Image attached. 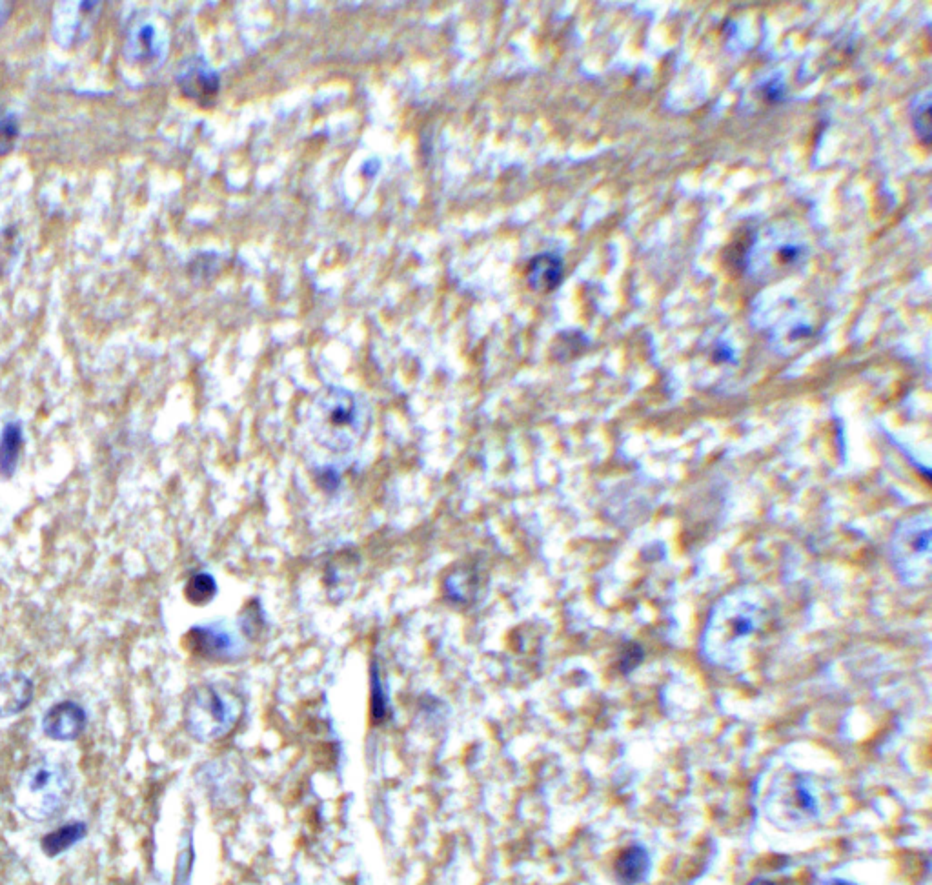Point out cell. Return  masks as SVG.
Segmentation results:
<instances>
[{
    "label": "cell",
    "mask_w": 932,
    "mask_h": 885,
    "mask_svg": "<svg viewBox=\"0 0 932 885\" xmlns=\"http://www.w3.org/2000/svg\"><path fill=\"white\" fill-rule=\"evenodd\" d=\"M772 620V598L760 587H740L725 594L710 611L701 632L699 652L710 663L736 671Z\"/></svg>",
    "instance_id": "cell-1"
},
{
    "label": "cell",
    "mask_w": 932,
    "mask_h": 885,
    "mask_svg": "<svg viewBox=\"0 0 932 885\" xmlns=\"http://www.w3.org/2000/svg\"><path fill=\"white\" fill-rule=\"evenodd\" d=\"M73 778L62 763L41 760L24 773L15 789V807L35 822L48 820L70 802Z\"/></svg>",
    "instance_id": "cell-2"
},
{
    "label": "cell",
    "mask_w": 932,
    "mask_h": 885,
    "mask_svg": "<svg viewBox=\"0 0 932 885\" xmlns=\"http://www.w3.org/2000/svg\"><path fill=\"white\" fill-rule=\"evenodd\" d=\"M931 527V512L923 510L903 519L892 534V567L909 587H923L931 580Z\"/></svg>",
    "instance_id": "cell-3"
},
{
    "label": "cell",
    "mask_w": 932,
    "mask_h": 885,
    "mask_svg": "<svg viewBox=\"0 0 932 885\" xmlns=\"http://www.w3.org/2000/svg\"><path fill=\"white\" fill-rule=\"evenodd\" d=\"M239 716V696L221 685L203 683L195 687L186 703L188 731L201 742H212L230 733Z\"/></svg>",
    "instance_id": "cell-4"
},
{
    "label": "cell",
    "mask_w": 932,
    "mask_h": 885,
    "mask_svg": "<svg viewBox=\"0 0 932 885\" xmlns=\"http://www.w3.org/2000/svg\"><path fill=\"white\" fill-rule=\"evenodd\" d=\"M315 421L326 445L346 448L363 432V408L348 390H330L315 403Z\"/></svg>",
    "instance_id": "cell-5"
},
{
    "label": "cell",
    "mask_w": 932,
    "mask_h": 885,
    "mask_svg": "<svg viewBox=\"0 0 932 885\" xmlns=\"http://www.w3.org/2000/svg\"><path fill=\"white\" fill-rule=\"evenodd\" d=\"M86 723L88 716L79 703L62 702L53 705L42 718V731L51 740L71 742L84 733Z\"/></svg>",
    "instance_id": "cell-6"
},
{
    "label": "cell",
    "mask_w": 932,
    "mask_h": 885,
    "mask_svg": "<svg viewBox=\"0 0 932 885\" xmlns=\"http://www.w3.org/2000/svg\"><path fill=\"white\" fill-rule=\"evenodd\" d=\"M35 687L22 672L0 674V718L21 714L33 702Z\"/></svg>",
    "instance_id": "cell-7"
},
{
    "label": "cell",
    "mask_w": 932,
    "mask_h": 885,
    "mask_svg": "<svg viewBox=\"0 0 932 885\" xmlns=\"http://www.w3.org/2000/svg\"><path fill=\"white\" fill-rule=\"evenodd\" d=\"M177 81L181 92L192 101H212L219 90V77L199 59L186 62Z\"/></svg>",
    "instance_id": "cell-8"
},
{
    "label": "cell",
    "mask_w": 932,
    "mask_h": 885,
    "mask_svg": "<svg viewBox=\"0 0 932 885\" xmlns=\"http://www.w3.org/2000/svg\"><path fill=\"white\" fill-rule=\"evenodd\" d=\"M649 851L641 845L625 847L614 862V875L621 885H638L649 876Z\"/></svg>",
    "instance_id": "cell-9"
},
{
    "label": "cell",
    "mask_w": 932,
    "mask_h": 885,
    "mask_svg": "<svg viewBox=\"0 0 932 885\" xmlns=\"http://www.w3.org/2000/svg\"><path fill=\"white\" fill-rule=\"evenodd\" d=\"M563 261L558 255H536L528 266V285L536 292H552L561 285Z\"/></svg>",
    "instance_id": "cell-10"
},
{
    "label": "cell",
    "mask_w": 932,
    "mask_h": 885,
    "mask_svg": "<svg viewBox=\"0 0 932 885\" xmlns=\"http://www.w3.org/2000/svg\"><path fill=\"white\" fill-rule=\"evenodd\" d=\"M190 641L197 654L208 658H226L232 654V638L215 627H197L190 632Z\"/></svg>",
    "instance_id": "cell-11"
},
{
    "label": "cell",
    "mask_w": 932,
    "mask_h": 885,
    "mask_svg": "<svg viewBox=\"0 0 932 885\" xmlns=\"http://www.w3.org/2000/svg\"><path fill=\"white\" fill-rule=\"evenodd\" d=\"M22 427L19 423H8L0 434V478L11 479L17 472L19 458H21Z\"/></svg>",
    "instance_id": "cell-12"
},
{
    "label": "cell",
    "mask_w": 932,
    "mask_h": 885,
    "mask_svg": "<svg viewBox=\"0 0 932 885\" xmlns=\"http://www.w3.org/2000/svg\"><path fill=\"white\" fill-rule=\"evenodd\" d=\"M86 831H88L86 824H82V822H70V824L62 825L59 829L51 831L42 838V851L50 858L61 855L73 845L79 844L82 838L86 836Z\"/></svg>",
    "instance_id": "cell-13"
},
{
    "label": "cell",
    "mask_w": 932,
    "mask_h": 885,
    "mask_svg": "<svg viewBox=\"0 0 932 885\" xmlns=\"http://www.w3.org/2000/svg\"><path fill=\"white\" fill-rule=\"evenodd\" d=\"M911 121L918 139L923 144L931 143V93L925 92L912 101Z\"/></svg>",
    "instance_id": "cell-14"
},
{
    "label": "cell",
    "mask_w": 932,
    "mask_h": 885,
    "mask_svg": "<svg viewBox=\"0 0 932 885\" xmlns=\"http://www.w3.org/2000/svg\"><path fill=\"white\" fill-rule=\"evenodd\" d=\"M19 133H21V126H19L17 115L0 108V157H6L13 152Z\"/></svg>",
    "instance_id": "cell-15"
},
{
    "label": "cell",
    "mask_w": 932,
    "mask_h": 885,
    "mask_svg": "<svg viewBox=\"0 0 932 885\" xmlns=\"http://www.w3.org/2000/svg\"><path fill=\"white\" fill-rule=\"evenodd\" d=\"M370 705H372V716H374L375 722L385 720L388 713H390V703H388V696H386L385 685L381 682V674H379L375 665L372 667V674H370Z\"/></svg>",
    "instance_id": "cell-16"
},
{
    "label": "cell",
    "mask_w": 932,
    "mask_h": 885,
    "mask_svg": "<svg viewBox=\"0 0 932 885\" xmlns=\"http://www.w3.org/2000/svg\"><path fill=\"white\" fill-rule=\"evenodd\" d=\"M217 592V585H215V580H213L210 574H195L192 580L188 581L186 585V598L192 601V603H206V601L212 600Z\"/></svg>",
    "instance_id": "cell-17"
},
{
    "label": "cell",
    "mask_w": 932,
    "mask_h": 885,
    "mask_svg": "<svg viewBox=\"0 0 932 885\" xmlns=\"http://www.w3.org/2000/svg\"><path fill=\"white\" fill-rule=\"evenodd\" d=\"M17 252H19V232L15 228L2 230L0 232V277L10 272Z\"/></svg>",
    "instance_id": "cell-18"
},
{
    "label": "cell",
    "mask_w": 932,
    "mask_h": 885,
    "mask_svg": "<svg viewBox=\"0 0 932 885\" xmlns=\"http://www.w3.org/2000/svg\"><path fill=\"white\" fill-rule=\"evenodd\" d=\"M132 51L137 59H150L157 53L153 26H150V24L142 26L141 30L135 33L132 41Z\"/></svg>",
    "instance_id": "cell-19"
},
{
    "label": "cell",
    "mask_w": 932,
    "mask_h": 885,
    "mask_svg": "<svg viewBox=\"0 0 932 885\" xmlns=\"http://www.w3.org/2000/svg\"><path fill=\"white\" fill-rule=\"evenodd\" d=\"M13 4L11 2H0V28L10 21Z\"/></svg>",
    "instance_id": "cell-20"
},
{
    "label": "cell",
    "mask_w": 932,
    "mask_h": 885,
    "mask_svg": "<svg viewBox=\"0 0 932 885\" xmlns=\"http://www.w3.org/2000/svg\"><path fill=\"white\" fill-rule=\"evenodd\" d=\"M747 885H778L776 882H772L769 878H754L752 882H749Z\"/></svg>",
    "instance_id": "cell-21"
},
{
    "label": "cell",
    "mask_w": 932,
    "mask_h": 885,
    "mask_svg": "<svg viewBox=\"0 0 932 885\" xmlns=\"http://www.w3.org/2000/svg\"><path fill=\"white\" fill-rule=\"evenodd\" d=\"M831 885H852V884H849V882H845V880H834V882H832Z\"/></svg>",
    "instance_id": "cell-22"
}]
</instances>
